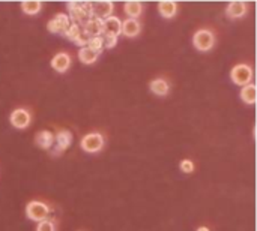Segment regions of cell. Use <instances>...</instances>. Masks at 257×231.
Wrapping results in <instances>:
<instances>
[{
    "label": "cell",
    "mask_w": 257,
    "mask_h": 231,
    "mask_svg": "<svg viewBox=\"0 0 257 231\" xmlns=\"http://www.w3.org/2000/svg\"><path fill=\"white\" fill-rule=\"evenodd\" d=\"M181 171H184V173H187V174H190V173H193L194 171V164H193V161H190V159H184L182 162H181Z\"/></svg>",
    "instance_id": "obj_27"
},
{
    "label": "cell",
    "mask_w": 257,
    "mask_h": 231,
    "mask_svg": "<svg viewBox=\"0 0 257 231\" xmlns=\"http://www.w3.org/2000/svg\"><path fill=\"white\" fill-rule=\"evenodd\" d=\"M43 8V3L38 2V0H24L21 2V9L27 15H36Z\"/></svg>",
    "instance_id": "obj_21"
},
{
    "label": "cell",
    "mask_w": 257,
    "mask_h": 231,
    "mask_svg": "<svg viewBox=\"0 0 257 231\" xmlns=\"http://www.w3.org/2000/svg\"><path fill=\"white\" fill-rule=\"evenodd\" d=\"M103 33L111 35V36H119L122 35V21L117 17H108L103 20Z\"/></svg>",
    "instance_id": "obj_10"
},
{
    "label": "cell",
    "mask_w": 257,
    "mask_h": 231,
    "mask_svg": "<svg viewBox=\"0 0 257 231\" xmlns=\"http://www.w3.org/2000/svg\"><path fill=\"white\" fill-rule=\"evenodd\" d=\"M158 12L164 18H173L177 12V5L171 0H163V2L158 3Z\"/></svg>",
    "instance_id": "obj_17"
},
{
    "label": "cell",
    "mask_w": 257,
    "mask_h": 231,
    "mask_svg": "<svg viewBox=\"0 0 257 231\" xmlns=\"http://www.w3.org/2000/svg\"><path fill=\"white\" fill-rule=\"evenodd\" d=\"M101 39H103L104 48H113V47H116V44H117V38H116V36H111V35L103 33V35H101Z\"/></svg>",
    "instance_id": "obj_25"
},
{
    "label": "cell",
    "mask_w": 257,
    "mask_h": 231,
    "mask_svg": "<svg viewBox=\"0 0 257 231\" xmlns=\"http://www.w3.org/2000/svg\"><path fill=\"white\" fill-rule=\"evenodd\" d=\"M36 231H56V228H54L53 221H50V219H44V221H41V222H38Z\"/></svg>",
    "instance_id": "obj_26"
},
{
    "label": "cell",
    "mask_w": 257,
    "mask_h": 231,
    "mask_svg": "<svg viewBox=\"0 0 257 231\" xmlns=\"http://www.w3.org/2000/svg\"><path fill=\"white\" fill-rule=\"evenodd\" d=\"M197 231H211L208 227H199V228H197Z\"/></svg>",
    "instance_id": "obj_28"
},
{
    "label": "cell",
    "mask_w": 257,
    "mask_h": 231,
    "mask_svg": "<svg viewBox=\"0 0 257 231\" xmlns=\"http://www.w3.org/2000/svg\"><path fill=\"white\" fill-rule=\"evenodd\" d=\"M69 66H71V57L66 53H59L51 59V68L56 72L64 74L69 69Z\"/></svg>",
    "instance_id": "obj_11"
},
{
    "label": "cell",
    "mask_w": 257,
    "mask_h": 231,
    "mask_svg": "<svg viewBox=\"0 0 257 231\" xmlns=\"http://www.w3.org/2000/svg\"><path fill=\"white\" fill-rule=\"evenodd\" d=\"M215 44V38L211 30H197L193 36V45L199 51H209Z\"/></svg>",
    "instance_id": "obj_2"
},
{
    "label": "cell",
    "mask_w": 257,
    "mask_h": 231,
    "mask_svg": "<svg viewBox=\"0 0 257 231\" xmlns=\"http://www.w3.org/2000/svg\"><path fill=\"white\" fill-rule=\"evenodd\" d=\"M80 146H82V149L87 153H96L104 147V137L98 132L87 134L82 138Z\"/></svg>",
    "instance_id": "obj_4"
},
{
    "label": "cell",
    "mask_w": 257,
    "mask_h": 231,
    "mask_svg": "<svg viewBox=\"0 0 257 231\" xmlns=\"http://www.w3.org/2000/svg\"><path fill=\"white\" fill-rule=\"evenodd\" d=\"M149 89L152 93H155L156 96H166L170 90V86L169 83L163 78H156V80H152L150 84H149Z\"/></svg>",
    "instance_id": "obj_16"
},
{
    "label": "cell",
    "mask_w": 257,
    "mask_h": 231,
    "mask_svg": "<svg viewBox=\"0 0 257 231\" xmlns=\"http://www.w3.org/2000/svg\"><path fill=\"white\" fill-rule=\"evenodd\" d=\"M124 11H125V14H127L129 18L137 20L138 17L142 15V12H143V5H142L140 2H135V0H129V2L125 3Z\"/></svg>",
    "instance_id": "obj_18"
},
{
    "label": "cell",
    "mask_w": 257,
    "mask_h": 231,
    "mask_svg": "<svg viewBox=\"0 0 257 231\" xmlns=\"http://www.w3.org/2000/svg\"><path fill=\"white\" fill-rule=\"evenodd\" d=\"M9 120H11V125L17 129H26L27 126L30 125V113L24 108H18V110H14L9 116Z\"/></svg>",
    "instance_id": "obj_9"
},
{
    "label": "cell",
    "mask_w": 257,
    "mask_h": 231,
    "mask_svg": "<svg viewBox=\"0 0 257 231\" xmlns=\"http://www.w3.org/2000/svg\"><path fill=\"white\" fill-rule=\"evenodd\" d=\"M35 143L38 147H41L44 150H48L54 144V135L50 131H39L35 137Z\"/></svg>",
    "instance_id": "obj_15"
},
{
    "label": "cell",
    "mask_w": 257,
    "mask_h": 231,
    "mask_svg": "<svg viewBox=\"0 0 257 231\" xmlns=\"http://www.w3.org/2000/svg\"><path fill=\"white\" fill-rule=\"evenodd\" d=\"M48 212H50L48 206L43 201L35 200V201H30L26 206V216L32 221H36V222H41V221L47 219Z\"/></svg>",
    "instance_id": "obj_3"
},
{
    "label": "cell",
    "mask_w": 257,
    "mask_h": 231,
    "mask_svg": "<svg viewBox=\"0 0 257 231\" xmlns=\"http://www.w3.org/2000/svg\"><path fill=\"white\" fill-rule=\"evenodd\" d=\"M98 56L95 51H92L90 48L87 47H83L80 48V51H78V59H80L82 63H85V65H92V63H95L98 60Z\"/></svg>",
    "instance_id": "obj_20"
},
{
    "label": "cell",
    "mask_w": 257,
    "mask_h": 231,
    "mask_svg": "<svg viewBox=\"0 0 257 231\" xmlns=\"http://www.w3.org/2000/svg\"><path fill=\"white\" fill-rule=\"evenodd\" d=\"M89 39H90V36H89V35H87V33H86L83 29H82V32L78 33V36H77V38H75L72 42H74L75 45H78V47H82V48H83V47H87V42H89Z\"/></svg>",
    "instance_id": "obj_24"
},
{
    "label": "cell",
    "mask_w": 257,
    "mask_h": 231,
    "mask_svg": "<svg viewBox=\"0 0 257 231\" xmlns=\"http://www.w3.org/2000/svg\"><path fill=\"white\" fill-rule=\"evenodd\" d=\"M241 99L248 105H253L257 101V89L254 84L250 83L241 89Z\"/></svg>",
    "instance_id": "obj_19"
},
{
    "label": "cell",
    "mask_w": 257,
    "mask_h": 231,
    "mask_svg": "<svg viewBox=\"0 0 257 231\" xmlns=\"http://www.w3.org/2000/svg\"><path fill=\"white\" fill-rule=\"evenodd\" d=\"M68 18L72 23L83 26L90 18V3L87 2H68Z\"/></svg>",
    "instance_id": "obj_1"
},
{
    "label": "cell",
    "mask_w": 257,
    "mask_h": 231,
    "mask_svg": "<svg viewBox=\"0 0 257 231\" xmlns=\"http://www.w3.org/2000/svg\"><path fill=\"white\" fill-rule=\"evenodd\" d=\"M226 14L230 18H242L247 14V3L242 0H236V2H230L226 8Z\"/></svg>",
    "instance_id": "obj_13"
},
{
    "label": "cell",
    "mask_w": 257,
    "mask_h": 231,
    "mask_svg": "<svg viewBox=\"0 0 257 231\" xmlns=\"http://www.w3.org/2000/svg\"><path fill=\"white\" fill-rule=\"evenodd\" d=\"M82 27L90 38L92 36H101L103 35V20L90 17Z\"/></svg>",
    "instance_id": "obj_12"
},
{
    "label": "cell",
    "mask_w": 257,
    "mask_h": 231,
    "mask_svg": "<svg viewBox=\"0 0 257 231\" xmlns=\"http://www.w3.org/2000/svg\"><path fill=\"white\" fill-rule=\"evenodd\" d=\"M140 30H142V26L137 20L128 18L122 23V35L127 38H135L138 33H140Z\"/></svg>",
    "instance_id": "obj_14"
},
{
    "label": "cell",
    "mask_w": 257,
    "mask_h": 231,
    "mask_svg": "<svg viewBox=\"0 0 257 231\" xmlns=\"http://www.w3.org/2000/svg\"><path fill=\"white\" fill-rule=\"evenodd\" d=\"M87 48H90V50L95 51L96 54H101L103 50H104L101 36H92V38L89 39V42H87Z\"/></svg>",
    "instance_id": "obj_22"
},
{
    "label": "cell",
    "mask_w": 257,
    "mask_h": 231,
    "mask_svg": "<svg viewBox=\"0 0 257 231\" xmlns=\"http://www.w3.org/2000/svg\"><path fill=\"white\" fill-rule=\"evenodd\" d=\"M72 144V132L68 129L59 131L57 135L54 137V146H53V155L57 156L62 152H65L68 147Z\"/></svg>",
    "instance_id": "obj_6"
},
{
    "label": "cell",
    "mask_w": 257,
    "mask_h": 231,
    "mask_svg": "<svg viewBox=\"0 0 257 231\" xmlns=\"http://www.w3.org/2000/svg\"><path fill=\"white\" fill-rule=\"evenodd\" d=\"M82 26H78V24H75V23H71L69 26H68V29L65 30V33H64V36L66 38V39H69V41H74L77 36H78V33L82 32Z\"/></svg>",
    "instance_id": "obj_23"
},
{
    "label": "cell",
    "mask_w": 257,
    "mask_h": 231,
    "mask_svg": "<svg viewBox=\"0 0 257 231\" xmlns=\"http://www.w3.org/2000/svg\"><path fill=\"white\" fill-rule=\"evenodd\" d=\"M69 24H71V21H69V18H68L66 14H57L53 20L48 21L47 29H48L50 33H54V35H64Z\"/></svg>",
    "instance_id": "obj_8"
},
{
    "label": "cell",
    "mask_w": 257,
    "mask_h": 231,
    "mask_svg": "<svg viewBox=\"0 0 257 231\" xmlns=\"http://www.w3.org/2000/svg\"><path fill=\"white\" fill-rule=\"evenodd\" d=\"M113 9H114V5H113V2H108V0H104V2H92L90 3V17L106 20V18L111 17Z\"/></svg>",
    "instance_id": "obj_7"
},
{
    "label": "cell",
    "mask_w": 257,
    "mask_h": 231,
    "mask_svg": "<svg viewBox=\"0 0 257 231\" xmlns=\"http://www.w3.org/2000/svg\"><path fill=\"white\" fill-rule=\"evenodd\" d=\"M230 78L235 84H238V86H247L250 84L251 78H253V69L248 65H236L232 71H230Z\"/></svg>",
    "instance_id": "obj_5"
}]
</instances>
